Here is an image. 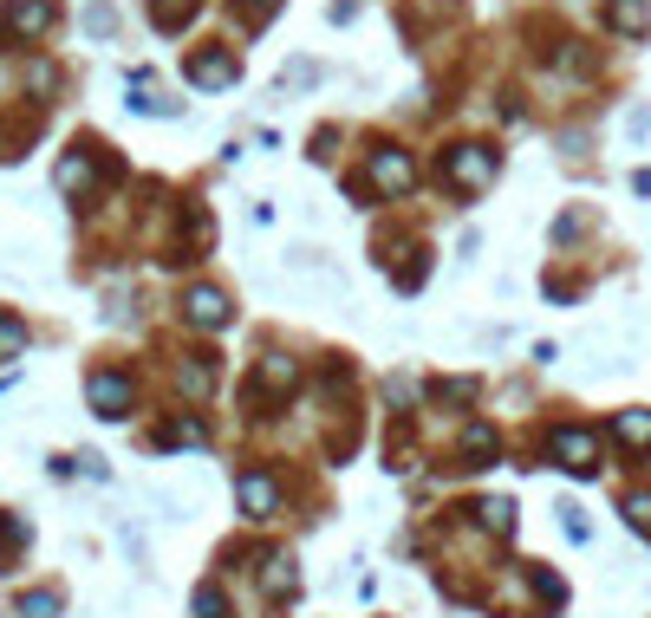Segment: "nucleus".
Returning a JSON list of instances; mask_svg holds the SVG:
<instances>
[{
	"label": "nucleus",
	"instance_id": "obj_1",
	"mask_svg": "<svg viewBox=\"0 0 651 618\" xmlns=\"http://www.w3.org/2000/svg\"><path fill=\"white\" fill-rule=\"evenodd\" d=\"M443 182H450L456 196H483V189L496 182V150H483V143H456V150L443 156Z\"/></svg>",
	"mask_w": 651,
	"mask_h": 618
},
{
	"label": "nucleus",
	"instance_id": "obj_2",
	"mask_svg": "<svg viewBox=\"0 0 651 618\" xmlns=\"http://www.w3.org/2000/svg\"><path fill=\"white\" fill-rule=\"evenodd\" d=\"M548 456H561V469H574V476H593V469H600V437L567 424V430L548 437Z\"/></svg>",
	"mask_w": 651,
	"mask_h": 618
},
{
	"label": "nucleus",
	"instance_id": "obj_3",
	"mask_svg": "<svg viewBox=\"0 0 651 618\" xmlns=\"http://www.w3.org/2000/svg\"><path fill=\"white\" fill-rule=\"evenodd\" d=\"M52 20H59L52 0H7L0 7V33H13V39H39V33H52Z\"/></svg>",
	"mask_w": 651,
	"mask_h": 618
},
{
	"label": "nucleus",
	"instance_id": "obj_4",
	"mask_svg": "<svg viewBox=\"0 0 651 618\" xmlns=\"http://www.w3.org/2000/svg\"><path fill=\"white\" fill-rule=\"evenodd\" d=\"M235 52H222V46H209V52H196L189 59V85H202V91H222V85H235Z\"/></svg>",
	"mask_w": 651,
	"mask_h": 618
},
{
	"label": "nucleus",
	"instance_id": "obj_5",
	"mask_svg": "<svg viewBox=\"0 0 651 618\" xmlns=\"http://www.w3.org/2000/svg\"><path fill=\"white\" fill-rule=\"evenodd\" d=\"M411 182H417V169H411V156H404V150H372V189L404 196Z\"/></svg>",
	"mask_w": 651,
	"mask_h": 618
},
{
	"label": "nucleus",
	"instance_id": "obj_6",
	"mask_svg": "<svg viewBox=\"0 0 651 618\" xmlns=\"http://www.w3.org/2000/svg\"><path fill=\"white\" fill-rule=\"evenodd\" d=\"M183 313H189V326H202V332H222V326H228V300H222L215 287H189Z\"/></svg>",
	"mask_w": 651,
	"mask_h": 618
},
{
	"label": "nucleus",
	"instance_id": "obj_7",
	"mask_svg": "<svg viewBox=\"0 0 651 618\" xmlns=\"http://www.w3.org/2000/svg\"><path fill=\"white\" fill-rule=\"evenodd\" d=\"M91 404H98V417H124V404H130V384H124L117 371H98V378H91Z\"/></svg>",
	"mask_w": 651,
	"mask_h": 618
},
{
	"label": "nucleus",
	"instance_id": "obj_8",
	"mask_svg": "<svg viewBox=\"0 0 651 618\" xmlns=\"http://www.w3.org/2000/svg\"><path fill=\"white\" fill-rule=\"evenodd\" d=\"M235 495H241V508H248L254 521H267V515H274V482H267L261 469H248V476L235 482Z\"/></svg>",
	"mask_w": 651,
	"mask_h": 618
},
{
	"label": "nucleus",
	"instance_id": "obj_9",
	"mask_svg": "<svg viewBox=\"0 0 651 618\" xmlns=\"http://www.w3.org/2000/svg\"><path fill=\"white\" fill-rule=\"evenodd\" d=\"M613 26H619L626 39H639V33L651 26V7L646 0H613Z\"/></svg>",
	"mask_w": 651,
	"mask_h": 618
},
{
	"label": "nucleus",
	"instance_id": "obj_10",
	"mask_svg": "<svg viewBox=\"0 0 651 618\" xmlns=\"http://www.w3.org/2000/svg\"><path fill=\"white\" fill-rule=\"evenodd\" d=\"M613 437H619L626 450H646L651 443V411H626V417L613 424Z\"/></svg>",
	"mask_w": 651,
	"mask_h": 618
},
{
	"label": "nucleus",
	"instance_id": "obj_11",
	"mask_svg": "<svg viewBox=\"0 0 651 618\" xmlns=\"http://www.w3.org/2000/svg\"><path fill=\"white\" fill-rule=\"evenodd\" d=\"M463 456H470V463H463V469H483V463H489V456H496V430H489V424H476V430H470V437H463Z\"/></svg>",
	"mask_w": 651,
	"mask_h": 618
},
{
	"label": "nucleus",
	"instance_id": "obj_12",
	"mask_svg": "<svg viewBox=\"0 0 651 618\" xmlns=\"http://www.w3.org/2000/svg\"><path fill=\"white\" fill-rule=\"evenodd\" d=\"M91 176H98L91 156H65V163H59V189H91Z\"/></svg>",
	"mask_w": 651,
	"mask_h": 618
},
{
	"label": "nucleus",
	"instance_id": "obj_13",
	"mask_svg": "<svg viewBox=\"0 0 651 618\" xmlns=\"http://www.w3.org/2000/svg\"><path fill=\"white\" fill-rule=\"evenodd\" d=\"M261 580H267V593H293V560H287V554H267V573H261Z\"/></svg>",
	"mask_w": 651,
	"mask_h": 618
},
{
	"label": "nucleus",
	"instance_id": "obj_14",
	"mask_svg": "<svg viewBox=\"0 0 651 618\" xmlns=\"http://www.w3.org/2000/svg\"><path fill=\"white\" fill-rule=\"evenodd\" d=\"M150 13H157V26H163V33H176V26H183V20L196 13V0H157Z\"/></svg>",
	"mask_w": 651,
	"mask_h": 618
},
{
	"label": "nucleus",
	"instance_id": "obj_15",
	"mask_svg": "<svg viewBox=\"0 0 651 618\" xmlns=\"http://www.w3.org/2000/svg\"><path fill=\"white\" fill-rule=\"evenodd\" d=\"M20 618H59V593H33V600H20Z\"/></svg>",
	"mask_w": 651,
	"mask_h": 618
},
{
	"label": "nucleus",
	"instance_id": "obj_16",
	"mask_svg": "<svg viewBox=\"0 0 651 618\" xmlns=\"http://www.w3.org/2000/svg\"><path fill=\"white\" fill-rule=\"evenodd\" d=\"M20 541H26V521H0V573H7V560H13Z\"/></svg>",
	"mask_w": 651,
	"mask_h": 618
},
{
	"label": "nucleus",
	"instance_id": "obj_17",
	"mask_svg": "<svg viewBox=\"0 0 651 618\" xmlns=\"http://www.w3.org/2000/svg\"><path fill=\"white\" fill-rule=\"evenodd\" d=\"M261 384H274V391L293 384V358H267V365H261Z\"/></svg>",
	"mask_w": 651,
	"mask_h": 618
},
{
	"label": "nucleus",
	"instance_id": "obj_18",
	"mask_svg": "<svg viewBox=\"0 0 651 618\" xmlns=\"http://www.w3.org/2000/svg\"><path fill=\"white\" fill-rule=\"evenodd\" d=\"M626 521H633L639 534H651V495H626Z\"/></svg>",
	"mask_w": 651,
	"mask_h": 618
},
{
	"label": "nucleus",
	"instance_id": "obj_19",
	"mask_svg": "<svg viewBox=\"0 0 651 618\" xmlns=\"http://www.w3.org/2000/svg\"><path fill=\"white\" fill-rule=\"evenodd\" d=\"M20 345H26V326L0 313V358H7V352H20Z\"/></svg>",
	"mask_w": 651,
	"mask_h": 618
},
{
	"label": "nucleus",
	"instance_id": "obj_20",
	"mask_svg": "<svg viewBox=\"0 0 651 618\" xmlns=\"http://www.w3.org/2000/svg\"><path fill=\"white\" fill-rule=\"evenodd\" d=\"M228 613V606H222V593H215V587H202V593H196V618H222Z\"/></svg>",
	"mask_w": 651,
	"mask_h": 618
},
{
	"label": "nucleus",
	"instance_id": "obj_21",
	"mask_svg": "<svg viewBox=\"0 0 651 618\" xmlns=\"http://www.w3.org/2000/svg\"><path fill=\"white\" fill-rule=\"evenodd\" d=\"M85 26H91V33H111V26H117V13H111V7H91V13H85Z\"/></svg>",
	"mask_w": 651,
	"mask_h": 618
},
{
	"label": "nucleus",
	"instance_id": "obj_22",
	"mask_svg": "<svg viewBox=\"0 0 651 618\" xmlns=\"http://www.w3.org/2000/svg\"><path fill=\"white\" fill-rule=\"evenodd\" d=\"M248 7H254V20H267V7H274V0H248Z\"/></svg>",
	"mask_w": 651,
	"mask_h": 618
}]
</instances>
